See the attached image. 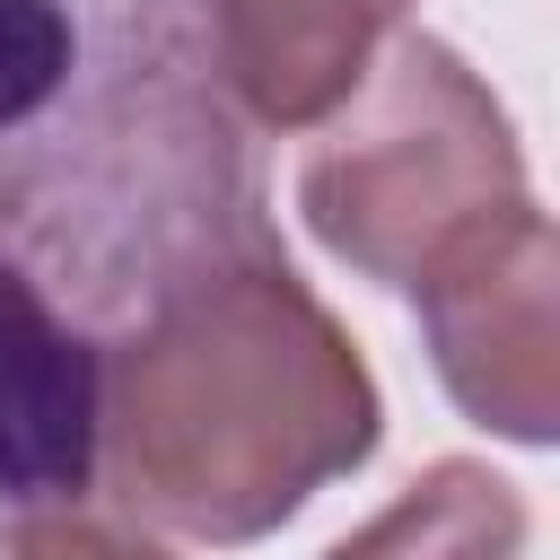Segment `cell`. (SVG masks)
I'll list each match as a JSON object with an SVG mask.
<instances>
[{"mask_svg":"<svg viewBox=\"0 0 560 560\" xmlns=\"http://www.w3.org/2000/svg\"><path fill=\"white\" fill-rule=\"evenodd\" d=\"M245 131L192 0H0V508L88 499L96 350L280 245Z\"/></svg>","mask_w":560,"mask_h":560,"instance_id":"1","label":"cell"},{"mask_svg":"<svg viewBox=\"0 0 560 560\" xmlns=\"http://www.w3.org/2000/svg\"><path fill=\"white\" fill-rule=\"evenodd\" d=\"M385 438V394L341 315L245 245L96 350L88 499L184 542H262Z\"/></svg>","mask_w":560,"mask_h":560,"instance_id":"2","label":"cell"},{"mask_svg":"<svg viewBox=\"0 0 560 560\" xmlns=\"http://www.w3.org/2000/svg\"><path fill=\"white\" fill-rule=\"evenodd\" d=\"M516 201H534V184L508 105L455 44L411 26L376 44L298 166V219L376 289H411Z\"/></svg>","mask_w":560,"mask_h":560,"instance_id":"3","label":"cell"},{"mask_svg":"<svg viewBox=\"0 0 560 560\" xmlns=\"http://www.w3.org/2000/svg\"><path fill=\"white\" fill-rule=\"evenodd\" d=\"M420 341L464 420L508 446L560 438V236L542 201H516L446 262L411 280Z\"/></svg>","mask_w":560,"mask_h":560,"instance_id":"4","label":"cell"},{"mask_svg":"<svg viewBox=\"0 0 560 560\" xmlns=\"http://www.w3.org/2000/svg\"><path fill=\"white\" fill-rule=\"evenodd\" d=\"M411 0H192L219 88L254 131H315Z\"/></svg>","mask_w":560,"mask_h":560,"instance_id":"5","label":"cell"},{"mask_svg":"<svg viewBox=\"0 0 560 560\" xmlns=\"http://www.w3.org/2000/svg\"><path fill=\"white\" fill-rule=\"evenodd\" d=\"M525 490L472 455H438L394 508L350 525L324 560H516L525 551Z\"/></svg>","mask_w":560,"mask_h":560,"instance_id":"6","label":"cell"},{"mask_svg":"<svg viewBox=\"0 0 560 560\" xmlns=\"http://www.w3.org/2000/svg\"><path fill=\"white\" fill-rule=\"evenodd\" d=\"M0 560H166V551L114 516H88V499H70V508H9Z\"/></svg>","mask_w":560,"mask_h":560,"instance_id":"7","label":"cell"}]
</instances>
